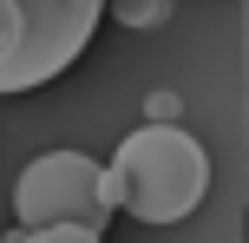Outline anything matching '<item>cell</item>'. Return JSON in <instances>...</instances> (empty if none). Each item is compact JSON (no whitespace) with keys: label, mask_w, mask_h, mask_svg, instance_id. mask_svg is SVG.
Wrapping results in <instances>:
<instances>
[{"label":"cell","mask_w":249,"mask_h":243,"mask_svg":"<svg viewBox=\"0 0 249 243\" xmlns=\"http://www.w3.org/2000/svg\"><path fill=\"white\" fill-rule=\"evenodd\" d=\"M99 33V13L66 0H0V99L59 79Z\"/></svg>","instance_id":"obj_3"},{"label":"cell","mask_w":249,"mask_h":243,"mask_svg":"<svg viewBox=\"0 0 249 243\" xmlns=\"http://www.w3.org/2000/svg\"><path fill=\"white\" fill-rule=\"evenodd\" d=\"M26 243H105V230H92V224H46V230H26Z\"/></svg>","instance_id":"obj_7"},{"label":"cell","mask_w":249,"mask_h":243,"mask_svg":"<svg viewBox=\"0 0 249 243\" xmlns=\"http://www.w3.org/2000/svg\"><path fill=\"white\" fill-rule=\"evenodd\" d=\"M13 217L20 230H46V224L105 230L112 217H124V178L92 151H39L13 178Z\"/></svg>","instance_id":"obj_2"},{"label":"cell","mask_w":249,"mask_h":243,"mask_svg":"<svg viewBox=\"0 0 249 243\" xmlns=\"http://www.w3.org/2000/svg\"><path fill=\"white\" fill-rule=\"evenodd\" d=\"M243 7V79H236V197L249 204V0Z\"/></svg>","instance_id":"obj_4"},{"label":"cell","mask_w":249,"mask_h":243,"mask_svg":"<svg viewBox=\"0 0 249 243\" xmlns=\"http://www.w3.org/2000/svg\"><path fill=\"white\" fill-rule=\"evenodd\" d=\"M105 13H112L118 26H131V33H144V26H164L177 13V0H105Z\"/></svg>","instance_id":"obj_5"},{"label":"cell","mask_w":249,"mask_h":243,"mask_svg":"<svg viewBox=\"0 0 249 243\" xmlns=\"http://www.w3.org/2000/svg\"><path fill=\"white\" fill-rule=\"evenodd\" d=\"M144 125H184V99H177L171 86L144 92Z\"/></svg>","instance_id":"obj_6"},{"label":"cell","mask_w":249,"mask_h":243,"mask_svg":"<svg viewBox=\"0 0 249 243\" xmlns=\"http://www.w3.org/2000/svg\"><path fill=\"white\" fill-rule=\"evenodd\" d=\"M112 171L124 178V217L138 224H184L210 191V151L184 125H138L118 145Z\"/></svg>","instance_id":"obj_1"},{"label":"cell","mask_w":249,"mask_h":243,"mask_svg":"<svg viewBox=\"0 0 249 243\" xmlns=\"http://www.w3.org/2000/svg\"><path fill=\"white\" fill-rule=\"evenodd\" d=\"M66 7H79V13H105V0H66Z\"/></svg>","instance_id":"obj_8"}]
</instances>
